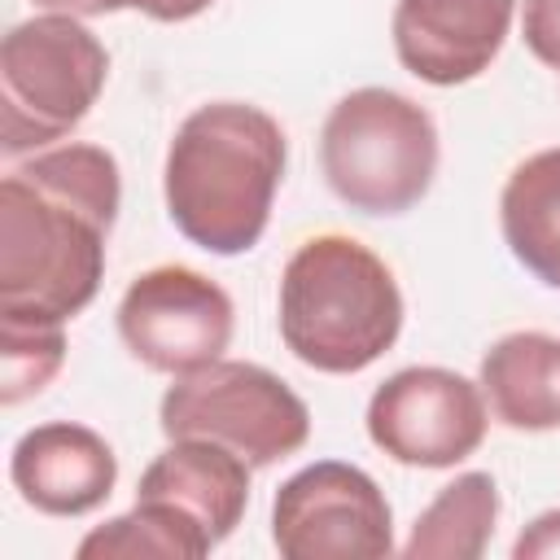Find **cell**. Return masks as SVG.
I'll return each mask as SVG.
<instances>
[{
  "instance_id": "11",
  "label": "cell",
  "mask_w": 560,
  "mask_h": 560,
  "mask_svg": "<svg viewBox=\"0 0 560 560\" xmlns=\"http://www.w3.org/2000/svg\"><path fill=\"white\" fill-rule=\"evenodd\" d=\"M13 490L44 516H88L118 486L114 446L74 420H44L13 442L9 455Z\"/></svg>"
},
{
  "instance_id": "9",
  "label": "cell",
  "mask_w": 560,
  "mask_h": 560,
  "mask_svg": "<svg viewBox=\"0 0 560 560\" xmlns=\"http://www.w3.org/2000/svg\"><path fill=\"white\" fill-rule=\"evenodd\" d=\"M368 438L402 468H455L486 442V394L451 368H402L368 398Z\"/></svg>"
},
{
  "instance_id": "4",
  "label": "cell",
  "mask_w": 560,
  "mask_h": 560,
  "mask_svg": "<svg viewBox=\"0 0 560 560\" xmlns=\"http://www.w3.org/2000/svg\"><path fill=\"white\" fill-rule=\"evenodd\" d=\"M438 127L394 88L346 92L319 131V166L337 201L359 214L411 210L438 175Z\"/></svg>"
},
{
  "instance_id": "6",
  "label": "cell",
  "mask_w": 560,
  "mask_h": 560,
  "mask_svg": "<svg viewBox=\"0 0 560 560\" xmlns=\"http://www.w3.org/2000/svg\"><path fill=\"white\" fill-rule=\"evenodd\" d=\"M158 424L171 438H206L236 451L249 468H271L311 438L306 402L262 363L219 359L175 376L158 402Z\"/></svg>"
},
{
  "instance_id": "3",
  "label": "cell",
  "mask_w": 560,
  "mask_h": 560,
  "mask_svg": "<svg viewBox=\"0 0 560 560\" xmlns=\"http://www.w3.org/2000/svg\"><path fill=\"white\" fill-rule=\"evenodd\" d=\"M402 332V289L389 262L354 236L319 232L280 271V341L328 376L372 368Z\"/></svg>"
},
{
  "instance_id": "7",
  "label": "cell",
  "mask_w": 560,
  "mask_h": 560,
  "mask_svg": "<svg viewBox=\"0 0 560 560\" xmlns=\"http://www.w3.org/2000/svg\"><path fill=\"white\" fill-rule=\"evenodd\" d=\"M271 542L284 560H381L394 551V512L359 464L315 459L276 490Z\"/></svg>"
},
{
  "instance_id": "19",
  "label": "cell",
  "mask_w": 560,
  "mask_h": 560,
  "mask_svg": "<svg viewBox=\"0 0 560 560\" xmlns=\"http://www.w3.org/2000/svg\"><path fill=\"white\" fill-rule=\"evenodd\" d=\"M521 39L547 70L560 74V0H521Z\"/></svg>"
},
{
  "instance_id": "17",
  "label": "cell",
  "mask_w": 560,
  "mask_h": 560,
  "mask_svg": "<svg viewBox=\"0 0 560 560\" xmlns=\"http://www.w3.org/2000/svg\"><path fill=\"white\" fill-rule=\"evenodd\" d=\"M66 363V324L0 319V402L35 398Z\"/></svg>"
},
{
  "instance_id": "1",
  "label": "cell",
  "mask_w": 560,
  "mask_h": 560,
  "mask_svg": "<svg viewBox=\"0 0 560 560\" xmlns=\"http://www.w3.org/2000/svg\"><path fill=\"white\" fill-rule=\"evenodd\" d=\"M122 175L101 144H52L0 179V319L66 324L105 280Z\"/></svg>"
},
{
  "instance_id": "15",
  "label": "cell",
  "mask_w": 560,
  "mask_h": 560,
  "mask_svg": "<svg viewBox=\"0 0 560 560\" xmlns=\"http://www.w3.org/2000/svg\"><path fill=\"white\" fill-rule=\"evenodd\" d=\"M499 525V486L490 472H459L446 481L429 508L416 516L407 542L398 547L407 560H477L486 556Z\"/></svg>"
},
{
  "instance_id": "18",
  "label": "cell",
  "mask_w": 560,
  "mask_h": 560,
  "mask_svg": "<svg viewBox=\"0 0 560 560\" xmlns=\"http://www.w3.org/2000/svg\"><path fill=\"white\" fill-rule=\"evenodd\" d=\"M48 13H74V18H105V13H122L136 9L153 22H188L197 13H206L214 0H35Z\"/></svg>"
},
{
  "instance_id": "12",
  "label": "cell",
  "mask_w": 560,
  "mask_h": 560,
  "mask_svg": "<svg viewBox=\"0 0 560 560\" xmlns=\"http://www.w3.org/2000/svg\"><path fill=\"white\" fill-rule=\"evenodd\" d=\"M249 472L254 468L219 442L171 438V446L140 472L136 494L171 503L210 538V547H219L249 508Z\"/></svg>"
},
{
  "instance_id": "20",
  "label": "cell",
  "mask_w": 560,
  "mask_h": 560,
  "mask_svg": "<svg viewBox=\"0 0 560 560\" xmlns=\"http://www.w3.org/2000/svg\"><path fill=\"white\" fill-rule=\"evenodd\" d=\"M560 556V508L538 512L512 542V560H551Z\"/></svg>"
},
{
  "instance_id": "14",
  "label": "cell",
  "mask_w": 560,
  "mask_h": 560,
  "mask_svg": "<svg viewBox=\"0 0 560 560\" xmlns=\"http://www.w3.org/2000/svg\"><path fill=\"white\" fill-rule=\"evenodd\" d=\"M499 228L512 258L547 289H560V144L538 149L508 171Z\"/></svg>"
},
{
  "instance_id": "13",
  "label": "cell",
  "mask_w": 560,
  "mask_h": 560,
  "mask_svg": "<svg viewBox=\"0 0 560 560\" xmlns=\"http://www.w3.org/2000/svg\"><path fill=\"white\" fill-rule=\"evenodd\" d=\"M477 385L499 424L516 433L560 429V337L538 328L499 337L481 354Z\"/></svg>"
},
{
  "instance_id": "2",
  "label": "cell",
  "mask_w": 560,
  "mask_h": 560,
  "mask_svg": "<svg viewBox=\"0 0 560 560\" xmlns=\"http://www.w3.org/2000/svg\"><path fill=\"white\" fill-rule=\"evenodd\" d=\"M289 162L284 127L249 101L197 105L166 149L162 197L184 241L232 258L262 241Z\"/></svg>"
},
{
  "instance_id": "8",
  "label": "cell",
  "mask_w": 560,
  "mask_h": 560,
  "mask_svg": "<svg viewBox=\"0 0 560 560\" xmlns=\"http://www.w3.org/2000/svg\"><path fill=\"white\" fill-rule=\"evenodd\" d=\"M114 319L127 354L162 376H188L219 363L236 328L228 289L179 262L140 271Z\"/></svg>"
},
{
  "instance_id": "10",
  "label": "cell",
  "mask_w": 560,
  "mask_h": 560,
  "mask_svg": "<svg viewBox=\"0 0 560 560\" xmlns=\"http://www.w3.org/2000/svg\"><path fill=\"white\" fill-rule=\"evenodd\" d=\"M512 18L516 0H398L389 35L407 74L433 88H459L490 70Z\"/></svg>"
},
{
  "instance_id": "5",
  "label": "cell",
  "mask_w": 560,
  "mask_h": 560,
  "mask_svg": "<svg viewBox=\"0 0 560 560\" xmlns=\"http://www.w3.org/2000/svg\"><path fill=\"white\" fill-rule=\"evenodd\" d=\"M105 79L109 52L74 13L18 22L0 44V149H52L92 114Z\"/></svg>"
},
{
  "instance_id": "16",
  "label": "cell",
  "mask_w": 560,
  "mask_h": 560,
  "mask_svg": "<svg viewBox=\"0 0 560 560\" xmlns=\"http://www.w3.org/2000/svg\"><path fill=\"white\" fill-rule=\"evenodd\" d=\"M210 551V538L184 512L140 494L122 516H109L105 525L88 529L74 547L79 560H201Z\"/></svg>"
}]
</instances>
